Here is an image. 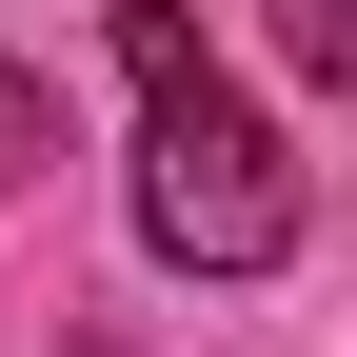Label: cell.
Returning a JSON list of instances; mask_svg holds the SVG:
<instances>
[{
	"label": "cell",
	"mask_w": 357,
	"mask_h": 357,
	"mask_svg": "<svg viewBox=\"0 0 357 357\" xmlns=\"http://www.w3.org/2000/svg\"><path fill=\"white\" fill-rule=\"evenodd\" d=\"M278 60L298 79H357V0H278Z\"/></svg>",
	"instance_id": "3957f363"
},
{
	"label": "cell",
	"mask_w": 357,
	"mask_h": 357,
	"mask_svg": "<svg viewBox=\"0 0 357 357\" xmlns=\"http://www.w3.org/2000/svg\"><path fill=\"white\" fill-rule=\"evenodd\" d=\"M40 159H60V100H40V79H20V60H0V199H20V178H40Z\"/></svg>",
	"instance_id": "7a4b0ae2"
},
{
	"label": "cell",
	"mask_w": 357,
	"mask_h": 357,
	"mask_svg": "<svg viewBox=\"0 0 357 357\" xmlns=\"http://www.w3.org/2000/svg\"><path fill=\"white\" fill-rule=\"evenodd\" d=\"M119 79H139V238L178 278L298 258V139L199 60V0H119Z\"/></svg>",
	"instance_id": "6da1fadb"
}]
</instances>
